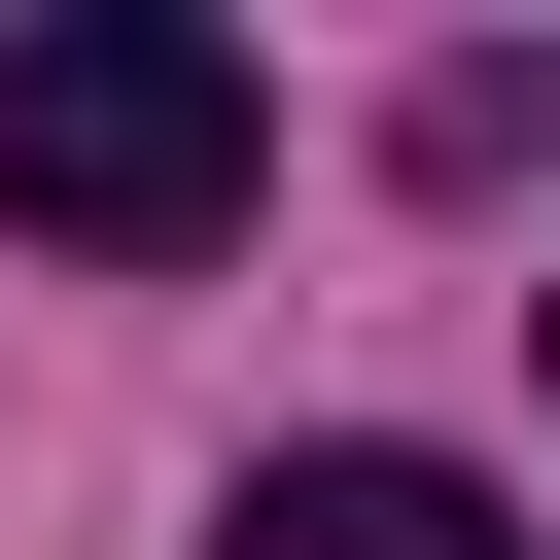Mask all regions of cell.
Segmentation results:
<instances>
[{
    "label": "cell",
    "instance_id": "2",
    "mask_svg": "<svg viewBox=\"0 0 560 560\" xmlns=\"http://www.w3.org/2000/svg\"><path fill=\"white\" fill-rule=\"evenodd\" d=\"M210 560H525V525H490V455H245Z\"/></svg>",
    "mask_w": 560,
    "mask_h": 560
},
{
    "label": "cell",
    "instance_id": "1",
    "mask_svg": "<svg viewBox=\"0 0 560 560\" xmlns=\"http://www.w3.org/2000/svg\"><path fill=\"white\" fill-rule=\"evenodd\" d=\"M245 175H280V70H245V35H175V0H0V245L175 280V245H245Z\"/></svg>",
    "mask_w": 560,
    "mask_h": 560
},
{
    "label": "cell",
    "instance_id": "3",
    "mask_svg": "<svg viewBox=\"0 0 560 560\" xmlns=\"http://www.w3.org/2000/svg\"><path fill=\"white\" fill-rule=\"evenodd\" d=\"M525 315H560V280H525Z\"/></svg>",
    "mask_w": 560,
    "mask_h": 560
}]
</instances>
